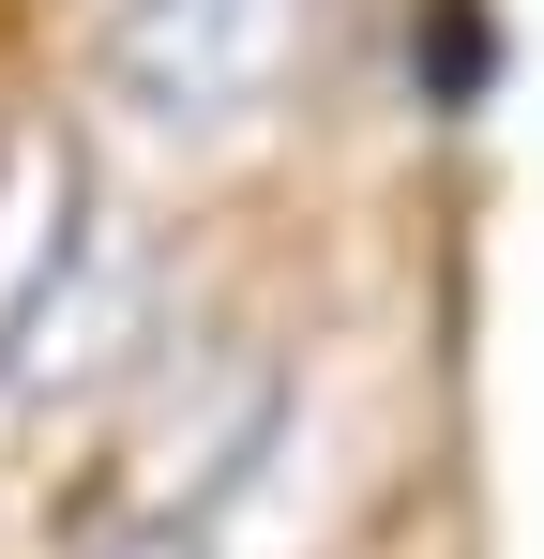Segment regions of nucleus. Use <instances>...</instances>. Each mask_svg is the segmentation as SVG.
<instances>
[{"mask_svg": "<svg viewBox=\"0 0 544 559\" xmlns=\"http://www.w3.org/2000/svg\"><path fill=\"white\" fill-rule=\"evenodd\" d=\"M91 559H212V545H197V530H167V514H137V530H106Z\"/></svg>", "mask_w": 544, "mask_h": 559, "instance_id": "obj_2", "label": "nucleus"}, {"mask_svg": "<svg viewBox=\"0 0 544 559\" xmlns=\"http://www.w3.org/2000/svg\"><path fill=\"white\" fill-rule=\"evenodd\" d=\"M287 46H303V0H121V92L181 136L243 121L287 76Z\"/></svg>", "mask_w": 544, "mask_h": 559, "instance_id": "obj_1", "label": "nucleus"}]
</instances>
